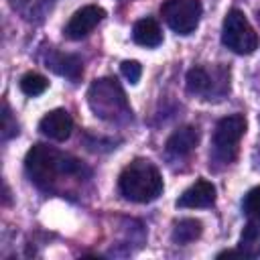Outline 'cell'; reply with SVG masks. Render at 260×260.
Returning <instances> with one entry per match:
<instances>
[{
    "instance_id": "obj_1",
    "label": "cell",
    "mask_w": 260,
    "mask_h": 260,
    "mask_svg": "<svg viewBox=\"0 0 260 260\" xmlns=\"http://www.w3.org/2000/svg\"><path fill=\"white\" fill-rule=\"evenodd\" d=\"M24 169L30 177V181H35L39 187L49 189L55 183L57 175H81L87 173L83 169V165L69 156L63 154L47 144H35L24 158Z\"/></svg>"
},
{
    "instance_id": "obj_2",
    "label": "cell",
    "mask_w": 260,
    "mask_h": 260,
    "mask_svg": "<svg viewBox=\"0 0 260 260\" xmlns=\"http://www.w3.org/2000/svg\"><path fill=\"white\" fill-rule=\"evenodd\" d=\"M120 193L134 203L154 201L162 193V177L150 160H132L118 179Z\"/></svg>"
},
{
    "instance_id": "obj_3",
    "label": "cell",
    "mask_w": 260,
    "mask_h": 260,
    "mask_svg": "<svg viewBox=\"0 0 260 260\" xmlns=\"http://www.w3.org/2000/svg\"><path fill=\"white\" fill-rule=\"evenodd\" d=\"M87 102H89V108L93 110V114L104 120H120V118L130 116L126 95H124L122 87L116 83V79H112V77L95 79L89 87Z\"/></svg>"
},
{
    "instance_id": "obj_4",
    "label": "cell",
    "mask_w": 260,
    "mask_h": 260,
    "mask_svg": "<svg viewBox=\"0 0 260 260\" xmlns=\"http://www.w3.org/2000/svg\"><path fill=\"white\" fill-rule=\"evenodd\" d=\"M221 43L238 55H250L258 47V35L242 10L232 8L223 18Z\"/></svg>"
},
{
    "instance_id": "obj_5",
    "label": "cell",
    "mask_w": 260,
    "mask_h": 260,
    "mask_svg": "<svg viewBox=\"0 0 260 260\" xmlns=\"http://www.w3.org/2000/svg\"><path fill=\"white\" fill-rule=\"evenodd\" d=\"M201 10L199 0H165L160 6L165 22L179 35H189L197 28Z\"/></svg>"
},
{
    "instance_id": "obj_6",
    "label": "cell",
    "mask_w": 260,
    "mask_h": 260,
    "mask_svg": "<svg viewBox=\"0 0 260 260\" xmlns=\"http://www.w3.org/2000/svg\"><path fill=\"white\" fill-rule=\"evenodd\" d=\"M244 132H246V118L242 114L221 118L213 132V154L223 162L232 160L236 156V148Z\"/></svg>"
},
{
    "instance_id": "obj_7",
    "label": "cell",
    "mask_w": 260,
    "mask_h": 260,
    "mask_svg": "<svg viewBox=\"0 0 260 260\" xmlns=\"http://www.w3.org/2000/svg\"><path fill=\"white\" fill-rule=\"evenodd\" d=\"M106 16V10L102 6H95V4H89V6H83L79 8L67 22L65 26V37L71 39V41H79L83 37H87Z\"/></svg>"
},
{
    "instance_id": "obj_8",
    "label": "cell",
    "mask_w": 260,
    "mask_h": 260,
    "mask_svg": "<svg viewBox=\"0 0 260 260\" xmlns=\"http://www.w3.org/2000/svg\"><path fill=\"white\" fill-rule=\"evenodd\" d=\"M39 130L57 142H63L69 138L71 130H73V120L65 110H51L49 114H45L39 122Z\"/></svg>"
},
{
    "instance_id": "obj_9",
    "label": "cell",
    "mask_w": 260,
    "mask_h": 260,
    "mask_svg": "<svg viewBox=\"0 0 260 260\" xmlns=\"http://www.w3.org/2000/svg\"><path fill=\"white\" fill-rule=\"evenodd\" d=\"M215 203V187L213 183L205 181V179H199L195 181L189 189L183 191V195L177 199V205L179 207H189V209H195V207H209Z\"/></svg>"
},
{
    "instance_id": "obj_10",
    "label": "cell",
    "mask_w": 260,
    "mask_h": 260,
    "mask_svg": "<svg viewBox=\"0 0 260 260\" xmlns=\"http://www.w3.org/2000/svg\"><path fill=\"white\" fill-rule=\"evenodd\" d=\"M197 142H199V130L195 126H181L169 136L167 150L175 156H185L197 146Z\"/></svg>"
},
{
    "instance_id": "obj_11",
    "label": "cell",
    "mask_w": 260,
    "mask_h": 260,
    "mask_svg": "<svg viewBox=\"0 0 260 260\" xmlns=\"http://www.w3.org/2000/svg\"><path fill=\"white\" fill-rule=\"evenodd\" d=\"M132 39L142 47H158L162 43V32L154 18H140L134 22Z\"/></svg>"
},
{
    "instance_id": "obj_12",
    "label": "cell",
    "mask_w": 260,
    "mask_h": 260,
    "mask_svg": "<svg viewBox=\"0 0 260 260\" xmlns=\"http://www.w3.org/2000/svg\"><path fill=\"white\" fill-rule=\"evenodd\" d=\"M49 65L53 71H57L59 75H65L71 81H77L81 77V71H83L81 61L75 55H55L49 61Z\"/></svg>"
},
{
    "instance_id": "obj_13",
    "label": "cell",
    "mask_w": 260,
    "mask_h": 260,
    "mask_svg": "<svg viewBox=\"0 0 260 260\" xmlns=\"http://www.w3.org/2000/svg\"><path fill=\"white\" fill-rule=\"evenodd\" d=\"M238 248L246 254V258H256V256H260V223L250 221V223L242 230Z\"/></svg>"
},
{
    "instance_id": "obj_14",
    "label": "cell",
    "mask_w": 260,
    "mask_h": 260,
    "mask_svg": "<svg viewBox=\"0 0 260 260\" xmlns=\"http://www.w3.org/2000/svg\"><path fill=\"white\" fill-rule=\"evenodd\" d=\"M201 232H203V228H201V221L199 219L185 217V219H181V221L175 223V228H173V242H177V244L195 242L201 236Z\"/></svg>"
},
{
    "instance_id": "obj_15",
    "label": "cell",
    "mask_w": 260,
    "mask_h": 260,
    "mask_svg": "<svg viewBox=\"0 0 260 260\" xmlns=\"http://www.w3.org/2000/svg\"><path fill=\"white\" fill-rule=\"evenodd\" d=\"M211 87V77L203 67H193L187 73V91L189 93H207Z\"/></svg>"
},
{
    "instance_id": "obj_16",
    "label": "cell",
    "mask_w": 260,
    "mask_h": 260,
    "mask_svg": "<svg viewBox=\"0 0 260 260\" xmlns=\"http://www.w3.org/2000/svg\"><path fill=\"white\" fill-rule=\"evenodd\" d=\"M47 87H49V81H47L43 75L35 73V71L24 73V75L20 77V91H22L24 95H30V98L41 95Z\"/></svg>"
},
{
    "instance_id": "obj_17",
    "label": "cell",
    "mask_w": 260,
    "mask_h": 260,
    "mask_svg": "<svg viewBox=\"0 0 260 260\" xmlns=\"http://www.w3.org/2000/svg\"><path fill=\"white\" fill-rule=\"evenodd\" d=\"M242 207H244V213H246L248 217L260 221V187H254V189H250V191L246 193Z\"/></svg>"
},
{
    "instance_id": "obj_18",
    "label": "cell",
    "mask_w": 260,
    "mask_h": 260,
    "mask_svg": "<svg viewBox=\"0 0 260 260\" xmlns=\"http://www.w3.org/2000/svg\"><path fill=\"white\" fill-rule=\"evenodd\" d=\"M120 71H122V75H124L130 83H138V79H140V75H142V67H140L138 61H122Z\"/></svg>"
},
{
    "instance_id": "obj_19",
    "label": "cell",
    "mask_w": 260,
    "mask_h": 260,
    "mask_svg": "<svg viewBox=\"0 0 260 260\" xmlns=\"http://www.w3.org/2000/svg\"><path fill=\"white\" fill-rule=\"evenodd\" d=\"M14 134H18V126H16V122H12V116H10L8 106H6V102H4V104H2V138L8 140V138L14 136Z\"/></svg>"
},
{
    "instance_id": "obj_20",
    "label": "cell",
    "mask_w": 260,
    "mask_h": 260,
    "mask_svg": "<svg viewBox=\"0 0 260 260\" xmlns=\"http://www.w3.org/2000/svg\"><path fill=\"white\" fill-rule=\"evenodd\" d=\"M242 256L246 258V254L242 250H223L217 254V258H242Z\"/></svg>"
}]
</instances>
